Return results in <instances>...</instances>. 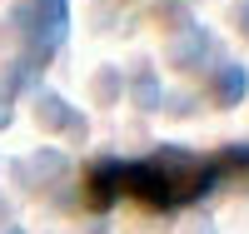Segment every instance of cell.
I'll return each instance as SVG.
<instances>
[{"label": "cell", "mask_w": 249, "mask_h": 234, "mask_svg": "<svg viewBox=\"0 0 249 234\" xmlns=\"http://www.w3.org/2000/svg\"><path fill=\"white\" fill-rule=\"evenodd\" d=\"M15 30L25 40V50L35 65H45V60L60 50V40L70 30V5L65 0H15Z\"/></svg>", "instance_id": "obj_1"}, {"label": "cell", "mask_w": 249, "mask_h": 234, "mask_svg": "<svg viewBox=\"0 0 249 234\" xmlns=\"http://www.w3.org/2000/svg\"><path fill=\"white\" fill-rule=\"evenodd\" d=\"M124 189H130L140 204H150V209H170L175 204V184L155 164H124Z\"/></svg>", "instance_id": "obj_2"}, {"label": "cell", "mask_w": 249, "mask_h": 234, "mask_svg": "<svg viewBox=\"0 0 249 234\" xmlns=\"http://www.w3.org/2000/svg\"><path fill=\"white\" fill-rule=\"evenodd\" d=\"M170 60H175V65H214V60H219V50H214L210 30L184 25V30L175 35V45H170Z\"/></svg>", "instance_id": "obj_3"}, {"label": "cell", "mask_w": 249, "mask_h": 234, "mask_svg": "<svg viewBox=\"0 0 249 234\" xmlns=\"http://www.w3.org/2000/svg\"><path fill=\"white\" fill-rule=\"evenodd\" d=\"M65 150H35L25 164H10V175H15V184H50V180H60V175H65Z\"/></svg>", "instance_id": "obj_4"}, {"label": "cell", "mask_w": 249, "mask_h": 234, "mask_svg": "<svg viewBox=\"0 0 249 234\" xmlns=\"http://www.w3.org/2000/svg\"><path fill=\"white\" fill-rule=\"evenodd\" d=\"M120 189H124V160H110V155H105V160L90 169V204L110 209Z\"/></svg>", "instance_id": "obj_5"}, {"label": "cell", "mask_w": 249, "mask_h": 234, "mask_svg": "<svg viewBox=\"0 0 249 234\" xmlns=\"http://www.w3.org/2000/svg\"><path fill=\"white\" fill-rule=\"evenodd\" d=\"M35 110H40V125H45V130H70V140H85V120H80L60 95H40Z\"/></svg>", "instance_id": "obj_6"}, {"label": "cell", "mask_w": 249, "mask_h": 234, "mask_svg": "<svg viewBox=\"0 0 249 234\" xmlns=\"http://www.w3.org/2000/svg\"><path fill=\"white\" fill-rule=\"evenodd\" d=\"M244 90H249V70L244 65H219L214 70V105H239L244 100Z\"/></svg>", "instance_id": "obj_7"}, {"label": "cell", "mask_w": 249, "mask_h": 234, "mask_svg": "<svg viewBox=\"0 0 249 234\" xmlns=\"http://www.w3.org/2000/svg\"><path fill=\"white\" fill-rule=\"evenodd\" d=\"M130 100L140 105V110H160V100H164V90H160V80H155L150 70H144V65H140V75L130 80Z\"/></svg>", "instance_id": "obj_8"}, {"label": "cell", "mask_w": 249, "mask_h": 234, "mask_svg": "<svg viewBox=\"0 0 249 234\" xmlns=\"http://www.w3.org/2000/svg\"><path fill=\"white\" fill-rule=\"evenodd\" d=\"M90 90H95V100H100V105L120 100V70H110V65H105V70L95 75V85H90Z\"/></svg>", "instance_id": "obj_9"}, {"label": "cell", "mask_w": 249, "mask_h": 234, "mask_svg": "<svg viewBox=\"0 0 249 234\" xmlns=\"http://www.w3.org/2000/svg\"><path fill=\"white\" fill-rule=\"evenodd\" d=\"M160 105H164V115H195L199 100H195V95H164Z\"/></svg>", "instance_id": "obj_10"}, {"label": "cell", "mask_w": 249, "mask_h": 234, "mask_svg": "<svg viewBox=\"0 0 249 234\" xmlns=\"http://www.w3.org/2000/svg\"><path fill=\"white\" fill-rule=\"evenodd\" d=\"M214 164H219V169H224V164H234V169H249V144H230V150H224Z\"/></svg>", "instance_id": "obj_11"}, {"label": "cell", "mask_w": 249, "mask_h": 234, "mask_svg": "<svg viewBox=\"0 0 249 234\" xmlns=\"http://www.w3.org/2000/svg\"><path fill=\"white\" fill-rule=\"evenodd\" d=\"M155 15H160V20H170V25H190V15H184V5H160Z\"/></svg>", "instance_id": "obj_12"}, {"label": "cell", "mask_w": 249, "mask_h": 234, "mask_svg": "<svg viewBox=\"0 0 249 234\" xmlns=\"http://www.w3.org/2000/svg\"><path fill=\"white\" fill-rule=\"evenodd\" d=\"M234 25H239V30H244V35H249V0H244V5H239V10H234Z\"/></svg>", "instance_id": "obj_13"}, {"label": "cell", "mask_w": 249, "mask_h": 234, "mask_svg": "<svg viewBox=\"0 0 249 234\" xmlns=\"http://www.w3.org/2000/svg\"><path fill=\"white\" fill-rule=\"evenodd\" d=\"M10 125V100H0V130Z\"/></svg>", "instance_id": "obj_14"}, {"label": "cell", "mask_w": 249, "mask_h": 234, "mask_svg": "<svg viewBox=\"0 0 249 234\" xmlns=\"http://www.w3.org/2000/svg\"><path fill=\"white\" fill-rule=\"evenodd\" d=\"M5 234H20V229H5Z\"/></svg>", "instance_id": "obj_15"}]
</instances>
